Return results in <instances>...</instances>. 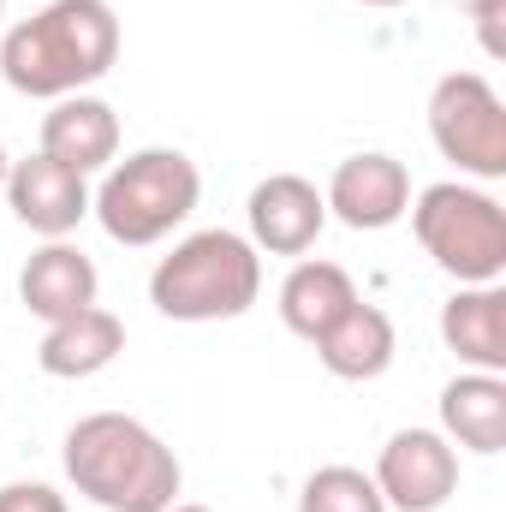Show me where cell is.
I'll list each match as a JSON object with an SVG mask.
<instances>
[{
  "instance_id": "obj_16",
  "label": "cell",
  "mask_w": 506,
  "mask_h": 512,
  "mask_svg": "<svg viewBox=\"0 0 506 512\" xmlns=\"http://www.w3.org/2000/svg\"><path fill=\"white\" fill-rule=\"evenodd\" d=\"M316 358H322V370L328 376H340V382H376L393 370V358H399V334H393V316L381 310V304H352L322 340H316Z\"/></svg>"
},
{
  "instance_id": "obj_4",
  "label": "cell",
  "mask_w": 506,
  "mask_h": 512,
  "mask_svg": "<svg viewBox=\"0 0 506 512\" xmlns=\"http://www.w3.org/2000/svg\"><path fill=\"white\" fill-rule=\"evenodd\" d=\"M203 203V173L185 149H137L126 161H114L90 197V215L102 221V233L126 251L173 239Z\"/></svg>"
},
{
  "instance_id": "obj_9",
  "label": "cell",
  "mask_w": 506,
  "mask_h": 512,
  "mask_svg": "<svg viewBox=\"0 0 506 512\" xmlns=\"http://www.w3.org/2000/svg\"><path fill=\"white\" fill-rule=\"evenodd\" d=\"M0 191H6L18 227H30L36 239H72L84 227V215H90V179L60 167V161H48L42 149L12 161Z\"/></svg>"
},
{
  "instance_id": "obj_22",
  "label": "cell",
  "mask_w": 506,
  "mask_h": 512,
  "mask_svg": "<svg viewBox=\"0 0 506 512\" xmlns=\"http://www.w3.org/2000/svg\"><path fill=\"white\" fill-rule=\"evenodd\" d=\"M358 6H381L387 12V6H405V0H358Z\"/></svg>"
},
{
  "instance_id": "obj_23",
  "label": "cell",
  "mask_w": 506,
  "mask_h": 512,
  "mask_svg": "<svg viewBox=\"0 0 506 512\" xmlns=\"http://www.w3.org/2000/svg\"><path fill=\"white\" fill-rule=\"evenodd\" d=\"M167 512H209V507H191V501H185V507H179V501H173V507H167Z\"/></svg>"
},
{
  "instance_id": "obj_19",
  "label": "cell",
  "mask_w": 506,
  "mask_h": 512,
  "mask_svg": "<svg viewBox=\"0 0 506 512\" xmlns=\"http://www.w3.org/2000/svg\"><path fill=\"white\" fill-rule=\"evenodd\" d=\"M0 512H66V495L48 483H6L0 489Z\"/></svg>"
},
{
  "instance_id": "obj_6",
  "label": "cell",
  "mask_w": 506,
  "mask_h": 512,
  "mask_svg": "<svg viewBox=\"0 0 506 512\" xmlns=\"http://www.w3.org/2000/svg\"><path fill=\"white\" fill-rule=\"evenodd\" d=\"M429 137L465 179H506V102L483 72H447L429 90Z\"/></svg>"
},
{
  "instance_id": "obj_20",
  "label": "cell",
  "mask_w": 506,
  "mask_h": 512,
  "mask_svg": "<svg viewBox=\"0 0 506 512\" xmlns=\"http://www.w3.org/2000/svg\"><path fill=\"white\" fill-rule=\"evenodd\" d=\"M453 6H465V12H471V18H477V12H501L506 0H453Z\"/></svg>"
},
{
  "instance_id": "obj_5",
  "label": "cell",
  "mask_w": 506,
  "mask_h": 512,
  "mask_svg": "<svg viewBox=\"0 0 506 512\" xmlns=\"http://www.w3.org/2000/svg\"><path fill=\"white\" fill-rule=\"evenodd\" d=\"M405 215L423 256L459 286H495L506 274V209L483 185H465V179L423 185Z\"/></svg>"
},
{
  "instance_id": "obj_15",
  "label": "cell",
  "mask_w": 506,
  "mask_h": 512,
  "mask_svg": "<svg viewBox=\"0 0 506 512\" xmlns=\"http://www.w3.org/2000/svg\"><path fill=\"white\" fill-rule=\"evenodd\" d=\"M358 304V280L340 268V262H328V256H304V262H292V274L280 280V322L298 334V340H322L346 310Z\"/></svg>"
},
{
  "instance_id": "obj_10",
  "label": "cell",
  "mask_w": 506,
  "mask_h": 512,
  "mask_svg": "<svg viewBox=\"0 0 506 512\" xmlns=\"http://www.w3.org/2000/svg\"><path fill=\"white\" fill-rule=\"evenodd\" d=\"M245 221H251L256 251L304 256L328 227V203H322V191L304 173H268L251 191V203H245Z\"/></svg>"
},
{
  "instance_id": "obj_13",
  "label": "cell",
  "mask_w": 506,
  "mask_h": 512,
  "mask_svg": "<svg viewBox=\"0 0 506 512\" xmlns=\"http://www.w3.org/2000/svg\"><path fill=\"white\" fill-rule=\"evenodd\" d=\"M441 340L465 370L506 376V292L495 286H459L441 304Z\"/></svg>"
},
{
  "instance_id": "obj_14",
  "label": "cell",
  "mask_w": 506,
  "mask_h": 512,
  "mask_svg": "<svg viewBox=\"0 0 506 512\" xmlns=\"http://www.w3.org/2000/svg\"><path fill=\"white\" fill-rule=\"evenodd\" d=\"M120 352H126V322H120L114 310L90 304V310H78V316H66V322H54V328L42 334L36 364H42L54 382H90V376H102Z\"/></svg>"
},
{
  "instance_id": "obj_3",
  "label": "cell",
  "mask_w": 506,
  "mask_h": 512,
  "mask_svg": "<svg viewBox=\"0 0 506 512\" xmlns=\"http://www.w3.org/2000/svg\"><path fill=\"white\" fill-rule=\"evenodd\" d=\"M262 298V251L245 233H185L149 274V304L167 322H233Z\"/></svg>"
},
{
  "instance_id": "obj_17",
  "label": "cell",
  "mask_w": 506,
  "mask_h": 512,
  "mask_svg": "<svg viewBox=\"0 0 506 512\" xmlns=\"http://www.w3.org/2000/svg\"><path fill=\"white\" fill-rule=\"evenodd\" d=\"M441 435L465 453L495 459L506 447V376L483 370H459L441 387Z\"/></svg>"
},
{
  "instance_id": "obj_11",
  "label": "cell",
  "mask_w": 506,
  "mask_h": 512,
  "mask_svg": "<svg viewBox=\"0 0 506 512\" xmlns=\"http://www.w3.org/2000/svg\"><path fill=\"white\" fill-rule=\"evenodd\" d=\"M102 292V274L96 262L78 251L72 239H48L42 251H30V262L18 268V304L36 316V322H66L78 310H90Z\"/></svg>"
},
{
  "instance_id": "obj_8",
  "label": "cell",
  "mask_w": 506,
  "mask_h": 512,
  "mask_svg": "<svg viewBox=\"0 0 506 512\" xmlns=\"http://www.w3.org/2000/svg\"><path fill=\"white\" fill-rule=\"evenodd\" d=\"M328 203V221L352 227V233H381V227H399L405 209H411V173L405 161L364 149V155H346L322 191Z\"/></svg>"
},
{
  "instance_id": "obj_18",
  "label": "cell",
  "mask_w": 506,
  "mask_h": 512,
  "mask_svg": "<svg viewBox=\"0 0 506 512\" xmlns=\"http://www.w3.org/2000/svg\"><path fill=\"white\" fill-rule=\"evenodd\" d=\"M298 512H387L376 477L358 465H322L304 477L298 489Z\"/></svg>"
},
{
  "instance_id": "obj_21",
  "label": "cell",
  "mask_w": 506,
  "mask_h": 512,
  "mask_svg": "<svg viewBox=\"0 0 506 512\" xmlns=\"http://www.w3.org/2000/svg\"><path fill=\"white\" fill-rule=\"evenodd\" d=\"M6 167H12V155H6V143H0V185H6Z\"/></svg>"
},
{
  "instance_id": "obj_7",
  "label": "cell",
  "mask_w": 506,
  "mask_h": 512,
  "mask_svg": "<svg viewBox=\"0 0 506 512\" xmlns=\"http://www.w3.org/2000/svg\"><path fill=\"white\" fill-rule=\"evenodd\" d=\"M370 477L387 512H441L459 495V447L441 429H399L387 435Z\"/></svg>"
},
{
  "instance_id": "obj_2",
  "label": "cell",
  "mask_w": 506,
  "mask_h": 512,
  "mask_svg": "<svg viewBox=\"0 0 506 512\" xmlns=\"http://www.w3.org/2000/svg\"><path fill=\"white\" fill-rule=\"evenodd\" d=\"M66 483L102 512H167L179 501V453L126 411H90L60 441Z\"/></svg>"
},
{
  "instance_id": "obj_1",
  "label": "cell",
  "mask_w": 506,
  "mask_h": 512,
  "mask_svg": "<svg viewBox=\"0 0 506 512\" xmlns=\"http://www.w3.org/2000/svg\"><path fill=\"white\" fill-rule=\"evenodd\" d=\"M120 60V18L108 0H48L0 36V78L30 102H60L102 84Z\"/></svg>"
},
{
  "instance_id": "obj_12",
  "label": "cell",
  "mask_w": 506,
  "mask_h": 512,
  "mask_svg": "<svg viewBox=\"0 0 506 512\" xmlns=\"http://www.w3.org/2000/svg\"><path fill=\"white\" fill-rule=\"evenodd\" d=\"M42 155L72 167V173H108L120 161V114L102 96H60L42 114Z\"/></svg>"
},
{
  "instance_id": "obj_24",
  "label": "cell",
  "mask_w": 506,
  "mask_h": 512,
  "mask_svg": "<svg viewBox=\"0 0 506 512\" xmlns=\"http://www.w3.org/2000/svg\"><path fill=\"white\" fill-rule=\"evenodd\" d=\"M0 18H6V0H0Z\"/></svg>"
}]
</instances>
